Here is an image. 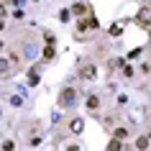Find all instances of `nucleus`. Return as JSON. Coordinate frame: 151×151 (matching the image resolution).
<instances>
[{
	"mask_svg": "<svg viewBox=\"0 0 151 151\" xmlns=\"http://www.w3.org/2000/svg\"><path fill=\"white\" fill-rule=\"evenodd\" d=\"M10 69V62H5V59H0V77H5Z\"/></svg>",
	"mask_w": 151,
	"mask_h": 151,
	"instance_id": "obj_9",
	"label": "nucleus"
},
{
	"mask_svg": "<svg viewBox=\"0 0 151 151\" xmlns=\"http://www.w3.org/2000/svg\"><path fill=\"white\" fill-rule=\"evenodd\" d=\"M59 21H64V23H67V21H69V10H62V13H59Z\"/></svg>",
	"mask_w": 151,
	"mask_h": 151,
	"instance_id": "obj_15",
	"label": "nucleus"
},
{
	"mask_svg": "<svg viewBox=\"0 0 151 151\" xmlns=\"http://www.w3.org/2000/svg\"><path fill=\"white\" fill-rule=\"evenodd\" d=\"M113 138H118V141H126V138H128V128H123V126L115 128V131H113Z\"/></svg>",
	"mask_w": 151,
	"mask_h": 151,
	"instance_id": "obj_7",
	"label": "nucleus"
},
{
	"mask_svg": "<svg viewBox=\"0 0 151 151\" xmlns=\"http://www.w3.org/2000/svg\"><path fill=\"white\" fill-rule=\"evenodd\" d=\"M149 13H151L149 8H143L141 13L136 16V23H138V26H143V28H149Z\"/></svg>",
	"mask_w": 151,
	"mask_h": 151,
	"instance_id": "obj_4",
	"label": "nucleus"
},
{
	"mask_svg": "<svg viewBox=\"0 0 151 151\" xmlns=\"http://www.w3.org/2000/svg\"><path fill=\"white\" fill-rule=\"evenodd\" d=\"M120 143H123V141L113 138V141H110V146H108V151H120Z\"/></svg>",
	"mask_w": 151,
	"mask_h": 151,
	"instance_id": "obj_14",
	"label": "nucleus"
},
{
	"mask_svg": "<svg viewBox=\"0 0 151 151\" xmlns=\"http://www.w3.org/2000/svg\"><path fill=\"white\" fill-rule=\"evenodd\" d=\"M97 108H100V97H97V95H90V97H87V110L95 113Z\"/></svg>",
	"mask_w": 151,
	"mask_h": 151,
	"instance_id": "obj_6",
	"label": "nucleus"
},
{
	"mask_svg": "<svg viewBox=\"0 0 151 151\" xmlns=\"http://www.w3.org/2000/svg\"><path fill=\"white\" fill-rule=\"evenodd\" d=\"M149 36H151V26H149Z\"/></svg>",
	"mask_w": 151,
	"mask_h": 151,
	"instance_id": "obj_21",
	"label": "nucleus"
},
{
	"mask_svg": "<svg viewBox=\"0 0 151 151\" xmlns=\"http://www.w3.org/2000/svg\"><path fill=\"white\" fill-rule=\"evenodd\" d=\"M95 74H97V67H95V64H85V67L80 69V77H82V80H92Z\"/></svg>",
	"mask_w": 151,
	"mask_h": 151,
	"instance_id": "obj_2",
	"label": "nucleus"
},
{
	"mask_svg": "<svg viewBox=\"0 0 151 151\" xmlns=\"http://www.w3.org/2000/svg\"><path fill=\"white\" fill-rule=\"evenodd\" d=\"M149 138H146V136H141V138H138V141H136V149H138V151H143V149H149Z\"/></svg>",
	"mask_w": 151,
	"mask_h": 151,
	"instance_id": "obj_8",
	"label": "nucleus"
},
{
	"mask_svg": "<svg viewBox=\"0 0 151 151\" xmlns=\"http://www.w3.org/2000/svg\"><path fill=\"white\" fill-rule=\"evenodd\" d=\"M28 82H31V85H36V82H39V69H36V67L28 72Z\"/></svg>",
	"mask_w": 151,
	"mask_h": 151,
	"instance_id": "obj_10",
	"label": "nucleus"
},
{
	"mask_svg": "<svg viewBox=\"0 0 151 151\" xmlns=\"http://www.w3.org/2000/svg\"><path fill=\"white\" fill-rule=\"evenodd\" d=\"M69 13H74V16H87V13H90V5H87V3H74Z\"/></svg>",
	"mask_w": 151,
	"mask_h": 151,
	"instance_id": "obj_3",
	"label": "nucleus"
},
{
	"mask_svg": "<svg viewBox=\"0 0 151 151\" xmlns=\"http://www.w3.org/2000/svg\"><path fill=\"white\" fill-rule=\"evenodd\" d=\"M120 33H123V26H120V23L110 26V36H120Z\"/></svg>",
	"mask_w": 151,
	"mask_h": 151,
	"instance_id": "obj_12",
	"label": "nucleus"
},
{
	"mask_svg": "<svg viewBox=\"0 0 151 151\" xmlns=\"http://www.w3.org/2000/svg\"><path fill=\"white\" fill-rule=\"evenodd\" d=\"M54 56H56L54 46H46V51H44V59H46V62H49V59H54Z\"/></svg>",
	"mask_w": 151,
	"mask_h": 151,
	"instance_id": "obj_13",
	"label": "nucleus"
},
{
	"mask_svg": "<svg viewBox=\"0 0 151 151\" xmlns=\"http://www.w3.org/2000/svg\"><path fill=\"white\" fill-rule=\"evenodd\" d=\"M74 95H77V92H74L72 87H64L62 95H59V105H62V108H69V105L74 103Z\"/></svg>",
	"mask_w": 151,
	"mask_h": 151,
	"instance_id": "obj_1",
	"label": "nucleus"
},
{
	"mask_svg": "<svg viewBox=\"0 0 151 151\" xmlns=\"http://www.w3.org/2000/svg\"><path fill=\"white\" fill-rule=\"evenodd\" d=\"M141 51H143V49H141V46H138V49H133V51H131V54H128V59H136V56L141 54Z\"/></svg>",
	"mask_w": 151,
	"mask_h": 151,
	"instance_id": "obj_16",
	"label": "nucleus"
},
{
	"mask_svg": "<svg viewBox=\"0 0 151 151\" xmlns=\"http://www.w3.org/2000/svg\"><path fill=\"white\" fill-rule=\"evenodd\" d=\"M0 149H3V151H16V141H10V138H8V141H3Z\"/></svg>",
	"mask_w": 151,
	"mask_h": 151,
	"instance_id": "obj_11",
	"label": "nucleus"
},
{
	"mask_svg": "<svg viewBox=\"0 0 151 151\" xmlns=\"http://www.w3.org/2000/svg\"><path fill=\"white\" fill-rule=\"evenodd\" d=\"M82 128H85L82 118H72L69 120V131H72V133H82Z\"/></svg>",
	"mask_w": 151,
	"mask_h": 151,
	"instance_id": "obj_5",
	"label": "nucleus"
},
{
	"mask_svg": "<svg viewBox=\"0 0 151 151\" xmlns=\"http://www.w3.org/2000/svg\"><path fill=\"white\" fill-rule=\"evenodd\" d=\"M103 123H105V128H113V123H115V118H105Z\"/></svg>",
	"mask_w": 151,
	"mask_h": 151,
	"instance_id": "obj_17",
	"label": "nucleus"
},
{
	"mask_svg": "<svg viewBox=\"0 0 151 151\" xmlns=\"http://www.w3.org/2000/svg\"><path fill=\"white\" fill-rule=\"evenodd\" d=\"M0 31H3V21H0Z\"/></svg>",
	"mask_w": 151,
	"mask_h": 151,
	"instance_id": "obj_20",
	"label": "nucleus"
},
{
	"mask_svg": "<svg viewBox=\"0 0 151 151\" xmlns=\"http://www.w3.org/2000/svg\"><path fill=\"white\" fill-rule=\"evenodd\" d=\"M67 151H80V149H77V146H69V149H67Z\"/></svg>",
	"mask_w": 151,
	"mask_h": 151,
	"instance_id": "obj_19",
	"label": "nucleus"
},
{
	"mask_svg": "<svg viewBox=\"0 0 151 151\" xmlns=\"http://www.w3.org/2000/svg\"><path fill=\"white\" fill-rule=\"evenodd\" d=\"M3 16H8V13H5V5H0V21H3Z\"/></svg>",
	"mask_w": 151,
	"mask_h": 151,
	"instance_id": "obj_18",
	"label": "nucleus"
}]
</instances>
